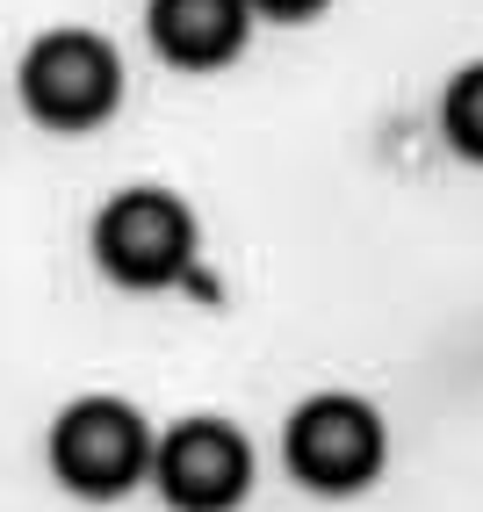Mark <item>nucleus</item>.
<instances>
[{
    "instance_id": "6e6552de",
    "label": "nucleus",
    "mask_w": 483,
    "mask_h": 512,
    "mask_svg": "<svg viewBox=\"0 0 483 512\" xmlns=\"http://www.w3.org/2000/svg\"><path fill=\"white\" fill-rule=\"evenodd\" d=\"M253 15H267V22H310V15H325L332 0H246Z\"/></svg>"
},
{
    "instance_id": "423d86ee",
    "label": "nucleus",
    "mask_w": 483,
    "mask_h": 512,
    "mask_svg": "<svg viewBox=\"0 0 483 512\" xmlns=\"http://www.w3.org/2000/svg\"><path fill=\"white\" fill-rule=\"evenodd\" d=\"M145 37L174 73H217L246 51L253 37V8L246 0H152L145 8Z\"/></svg>"
},
{
    "instance_id": "7ed1b4c3",
    "label": "nucleus",
    "mask_w": 483,
    "mask_h": 512,
    "mask_svg": "<svg viewBox=\"0 0 483 512\" xmlns=\"http://www.w3.org/2000/svg\"><path fill=\"white\" fill-rule=\"evenodd\" d=\"M44 455H51V476L73 498H123L152 469V426H145L137 404L94 390V397H73L51 419Z\"/></svg>"
},
{
    "instance_id": "f03ea898",
    "label": "nucleus",
    "mask_w": 483,
    "mask_h": 512,
    "mask_svg": "<svg viewBox=\"0 0 483 512\" xmlns=\"http://www.w3.org/2000/svg\"><path fill=\"white\" fill-rule=\"evenodd\" d=\"M94 267L116 289H174L195 267V217L174 188H123L94 217Z\"/></svg>"
},
{
    "instance_id": "39448f33",
    "label": "nucleus",
    "mask_w": 483,
    "mask_h": 512,
    "mask_svg": "<svg viewBox=\"0 0 483 512\" xmlns=\"http://www.w3.org/2000/svg\"><path fill=\"white\" fill-rule=\"evenodd\" d=\"M145 476L159 484V498L174 512H231L253 491V448L231 419L202 412V419L152 433V469Z\"/></svg>"
},
{
    "instance_id": "20e7f679",
    "label": "nucleus",
    "mask_w": 483,
    "mask_h": 512,
    "mask_svg": "<svg viewBox=\"0 0 483 512\" xmlns=\"http://www.w3.org/2000/svg\"><path fill=\"white\" fill-rule=\"evenodd\" d=\"M282 455H289V476H296L303 491L347 498V491H368L375 476H383L390 433H383V412H375L368 397L325 390V397H303L296 412H289Z\"/></svg>"
},
{
    "instance_id": "f257e3e1",
    "label": "nucleus",
    "mask_w": 483,
    "mask_h": 512,
    "mask_svg": "<svg viewBox=\"0 0 483 512\" xmlns=\"http://www.w3.org/2000/svg\"><path fill=\"white\" fill-rule=\"evenodd\" d=\"M15 87H22V109L44 130L80 138V130H101L123 109V58H116L109 37H94V29H44V37L22 51Z\"/></svg>"
},
{
    "instance_id": "0eeeda50",
    "label": "nucleus",
    "mask_w": 483,
    "mask_h": 512,
    "mask_svg": "<svg viewBox=\"0 0 483 512\" xmlns=\"http://www.w3.org/2000/svg\"><path fill=\"white\" fill-rule=\"evenodd\" d=\"M440 138L455 145V159L483 166V58L447 80V94H440Z\"/></svg>"
}]
</instances>
